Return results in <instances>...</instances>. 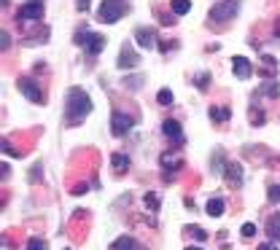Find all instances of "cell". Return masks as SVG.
Here are the masks:
<instances>
[{
    "label": "cell",
    "instance_id": "cell-37",
    "mask_svg": "<svg viewBox=\"0 0 280 250\" xmlns=\"http://www.w3.org/2000/svg\"><path fill=\"white\" fill-rule=\"evenodd\" d=\"M275 35L280 38V24H275Z\"/></svg>",
    "mask_w": 280,
    "mask_h": 250
},
{
    "label": "cell",
    "instance_id": "cell-22",
    "mask_svg": "<svg viewBox=\"0 0 280 250\" xmlns=\"http://www.w3.org/2000/svg\"><path fill=\"white\" fill-rule=\"evenodd\" d=\"M143 202H146L148 213H159V205H162V199H159V194H156V191H148V194L143 197Z\"/></svg>",
    "mask_w": 280,
    "mask_h": 250
},
{
    "label": "cell",
    "instance_id": "cell-38",
    "mask_svg": "<svg viewBox=\"0 0 280 250\" xmlns=\"http://www.w3.org/2000/svg\"><path fill=\"white\" fill-rule=\"evenodd\" d=\"M186 250H202V247H191V245H189V247H186Z\"/></svg>",
    "mask_w": 280,
    "mask_h": 250
},
{
    "label": "cell",
    "instance_id": "cell-27",
    "mask_svg": "<svg viewBox=\"0 0 280 250\" xmlns=\"http://www.w3.org/2000/svg\"><path fill=\"white\" fill-rule=\"evenodd\" d=\"M156 102L164 105V108H170V105H173V92L170 89H162L159 94H156Z\"/></svg>",
    "mask_w": 280,
    "mask_h": 250
},
{
    "label": "cell",
    "instance_id": "cell-4",
    "mask_svg": "<svg viewBox=\"0 0 280 250\" xmlns=\"http://www.w3.org/2000/svg\"><path fill=\"white\" fill-rule=\"evenodd\" d=\"M240 11V0H221L210 8V24H227L229 19H235V14Z\"/></svg>",
    "mask_w": 280,
    "mask_h": 250
},
{
    "label": "cell",
    "instance_id": "cell-36",
    "mask_svg": "<svg viewBox=\"0 0 280 250\" xmlns=\"http://www.w3.org/2000/svg\"><path fill=\"white\" fill-rule=\"evenodd\" d=\"M8 46H11V35L3 33V49H8Z\"/></svg>",
    "mask_w": 280,
    "mask_h": 250
},
{
    "label": "cell",
    "instance_id": "cell-18",
    "mask_svg": "<svg viewBox=\"0 0 280 250\" xmlns=\"http://www.w3.org/2000/svg\"><path fill=\"white\" fill-rule=\"evenodd\" d=\"M110 167H114L116 172L129 170V156L127 153H110Z\"/></svg>",
    "mask_w": 280,
    "mask_h": 250
},
{
    "label": "cell",
    "instance_id": "cell-25",
    "mask_svg": "<svg viewBox=\"0 0 280 250\" xmlns=\"http://www.w3.org/2000/svg\"><path fill=\"white\" fill-rule=\"evenodd\" d=\"M124 86H127L129 92H137L140 86H143V75H129V78L124 81Z\"/></svg>",
    "mask_w": 280,
    "mask_h": 250
},
{
    "label": "cell",
    "instance_id": "cell-24",
    "mask_svg": "<svg viewBox=\"0 0 280 250\" xmlns=\"http://www.w3.org/2000/svg\"><path fill=\"white\" fill-rule=\"evenodd\" d=\"M248 119H250V124H254V127H261V124L267 121V116H264V110H261V108H250V110H248Z\"/></svg>",
    "mask_w": 280,
    "mask_h": 250
},
{
    "label": "cell",
    "instance_id": "cell-28",
    "mask_svg": "<svg viewBox=\"0 0 280 250\" xmlns=\"http://www.w3.org/2000/svg\"><path fill=\"white\" fill-rule=\"evenodd\" d=\"M194 84H197V89H200V92H205V89L210 86V73H200L197 78H194Z\"/></svg>",
    "mask_w": 280,
    "mask_h": 250
},
{
    "label": "cell",
    "instance_id": "cell-34",
    "mask_svg": "<svg viewBox=\"0 0 280 250\" xmlns=\"http://www.w3.org/2000/svg\"><path fill=\"white\" fill-rule=\"evenodd\" d=\"M87 191H89V186H87V183H78L76 188H73V194H76V197H81V194H87Z\"/></svg>",
    "mask_w": 280,
    "mask_h": 250
},
{
    "label": "cell",
    "instance_id": "cell-21",
    "mask_svg": "<svg viewBox=\"0 0 280 250\" xmlns=\"http://www.w3.org/2000/svg\"><path fill=\"white\" fill-rule=\"evenodd\" d=\"M259 94H261V97H272V100H277V94H280V86H277V81H267V84H261Z\"/></svg>",
    "mask_w": 280,
    "mask_h": 250
},
{
    "label": "cell",
    "instance_id": "cell-32",
    "mask_svg": "<svg viewBox=\"0 0 280 250\" xmlns=\"http://www.w3.org/2000/svg\"><path fill=\"white\" fill-rule=\"evenodd\" d=\"M38 178H41V164H35L30 172V183H38Z\"/></svg>",
    "mask_w": 280,
    "mask_h": 250
},
{
    "label": "cell",
    "instance_id": "cell-16",
    "mask_svg": "<svg viewBox=\"0 0 280 250\" xmlns=\"http://www.w3.org/2000/svg\"><path fill=\"white\" fill-rule=\"evenodd\" d=\"M267 234L272 242H280V213H275L272 218L267 220Z\"/></svg>",
    "mask_w": 280,
    "mask_h": 250
},
{
    "label": "cell",
    "instance_id": "cell-20",
    "mask_svg": "<svg viewBox=\"0 0 280 250\" xmlns=\"http://www.w3.org/2000/svg\"><path fill=\"white\" fill-rule=\"evenodd\" d=\"M275 70H277V60H275V57H261V70H259V75L269 78Z\"/></svg>",
    "mask_w": 280,
    "mask_h": 250
},
{
    "label": "cell",
    "instance_id": "cell-29",
    "mask_svg": "<svg viewBox=\"0 0 280 250\" xmlns=\"http://www.w3.org/2000/svg\"><path fill=\"white\" fill-rule=\"evenodd\" d=\"M24 250H49V245L43 242V239H38V237H33L30 242H27V247Z\"/></svg>",
    "mask_w": 280,
    "mask_h": 250
},
{
    "label": "cell",
    "instance_id": "cell-6",
    "mask_svg": "<svg viewBox=\"0 0 280 250\" xmlns=\"http://www.w3.org/2000/svg\"><path fill=\"white\" fill-rule=\"evenodd\" d=\"M43 14H46L43 0H30V3L16 8V22H41Z\"/></svg>",
    "mask_w": 280,
    "mask_h": 250
},
{
    "label": "cell",
    "instance_id": "cell-5",
    "mask_svg": "<svg viewBox=\"0 0 280 250\" xmlns=\"http://www.w3.org/2000/svg\"><path fill=\"white\" fill-rule=\"evenodd\" d=\"M16 86H19V92H22L30 102H35V105H43V102H46V92L41 89L38 81L30 78V75H22V78L16 81Z\"/></svg>",
    "mask_w": 280,
    "mask_h": 250
},
{
    "label": "cell",
    "instance_id": "cell-12",
    "mask_svg": "<svg viewBox=\"0 0 280 250\" xmlns=\"http://www.w3.org/2000/svg\"><path fill=\"white\" fill-rule=\"evenodd\" d=\"M223 178H227L229 186H242V164L240 161H227V170H223Z\"/></svg>",
    "mask_w": 280,
    "mask_h": 250
},
{
    "label": "cell",
    "instance_id": "cell-3",
    "mask_svg": "<svg viewBox=\"0 0 280 250\" xmlns=\"http://www.w3.org/2000/svg\"><path fill=\"white\" fill-rule=\"evenodd\" d=\"M76 43L83 46V51L92 54V57H97L102 49H105V35H100V33H89V30H78L76 33Z\"/></svg>",
    "mask_w": 280,
    "mask_h": 250
},
{
    "label": "cell",
    "instance_id": "cell-8",
    "mask_svg": "<svg viewBox=\"0 0 280 250\" xmlns=\"http://www.w3.org/2000/svg\"><path fill=\"white\" fill-rule=\"evenodd\" d=\"M135 41H137L140 49H156V46H159V38H156L154 27H137V30H135Z\"/></svg>",
    "mask_w": 280,
    "mask_h": 250
},
{
    "label": "cell",
    "instance_id": "cell-15",
    "mask_svg": "<svg viewBox=\"0 0 280 250\" xmlns=\"http://www.w3.org/2000/svg\"><path fill=\"white\" fill-rule=\"evenodd\" d=\"M162 167L167 170V172H170V170H181L183 167V159L178 156V153H162Z\"/></svg>",
    "mask_w": 280,
    "mask_h": 250
},
{
    "label": "cell",
    "instance_id": "cell-35",
    "mask_svg": "<svg viewBox=\"0 0 280 250\" xmlns=\"http://www.w3.org/2000/svg\"><path fill=\"white\" fill-rule=\"evenodd\" d=\"M259 250H277L275 242H264V245H259Z\"/></svg>",
    "mask_w": 280,
    "mask_h": 250
},
{
    "label": "cell",
    "instance_id": "cell-17",
    "mask_svg": "<svg viewBox=\"0 0 280 250\" xmlns=\"http://www.w3.org/2000/svg\"><path fill=\"white\" fill-rule=\"evenodd\" d=\"M229 116H232V110L227 108V105H213V108H210V119L218 121V124L229 121Z\"/></svg>",
    "mask_w": 280,
    "mask_h": 250
},
{
    "label": "cell",
    "instance_id": "cell-7",
    "mask_svg": "<svg viewBox=\"0 0 280 250\" xmlns=\"http://www.w3.org/2000/svg\"><path fill=\"white\" fill-rule=\"evenodd\" d=\"M132 127H135L132 116H127V113H121V110H114V116H110V132H114L116 137H127V134L132 132Z\"/></svg>",
    "mask_w": 280,
    "mask_h": 250
},
{
    "label": "cell",
    "instance_id": "cell-9",
    "mask_svg": "<svg viewBox=\"0 0 280 250\" xmlns=\"http://www.w3.org/2000/svg\"><path fill=\"white\" fill-rule=\"evenodd\" d=\"M137 62H140V57H137V51L132 49L129 43H124L121 46V51H119V67L121 70H132V67H137Z\"/></svg>",
    "mask_w": 280,
    "mask_h": 250
},
{
    "label": "cell",
    "instance_id": "cell-11",
    "mask_svg": "<svg viewBox=\"0 0 280 250\" xmlns=\"http://www.w3.org/2000/svg\"><path fill=\"white\" fill-rule=\"evenodd\" d=\"M232 73H235L240 81H248L250 75H254V65H250L245 57H235V60H232Z\"/></svg>",
    "mask_w": 280,
    "mask_h": 250
},
{
    "label": "cell",
    "instance_id": "cell-26",
    "mask_svg": "<svg viewBox=\"0 0 280 250\" xmlns=\"http://www.w3.org/2000/svg\"><path fill=\"white\" fill-rule=\"evenodd\" d=\"M186 232H189L194 239H197V242H205V239H208V232H205L202 226H189V229H186Z\"/></svg>",
    "mask_w": 280,
    "mask_h": 250
},
{
    "label": "cell",
    "instance_id": "cell-10",
    "mask_svg": "<svg viewBox=\"0 0 280 250\" xmlns=\"http://www.w3.org/2000/svg\"><path fill=\"white\" fill-rule=\"evenodd\" d=\"M162 132H164L167 140L175 143V146H183V129H181V124L175 121V119H167V121L162 124Z\"/></svg>",
    "mask_w": 280,
    "mask_h": 250
},
{
    "label": "cell",
    "instance_id": "cell-1",
    "mask_svg": "<svg viewBox=\"0 0 280 250\" xmlns=\"http://www.w3.org/2000/svg\"><path fill=\"white\" fill-rule=\"evenodd\" d=\"M92 113V97L78 86L68 89V97H65V124L68 127H78Z\"/></svg>",
    "mask_w": 280,
    "mask_h": 250
},
{
    "label": "cell",
    "instance_id": "cell-31",
    "mask_svg": "<svg viewBox=\"0 0 280 250\" xmlns=\"http://www.w3.org/2000/svg\"><path fill=\"white\" fill-rule=\"evenodd\" d=\"M269 202H280V183L277 186H269Z\"/></svg>",
    "mask_w": 280,
    "mask_h": 250
},
{
    "label": "cell",
    "instance_id": "cell-2",
    "mask_svg": "<svg viewBox=\"0 0 280 250\" xmlns=\"http://www.w3.org/2000/svg\"><path fill=\"white\" fill-rule=\"evenodd\" d=\"M127 14V0H102L97 8V19L102 24H116Z\"/></svg>",
    "mask_w": 280,
    "mask_h": 250
},
{
    "label": "cell",
    "instance_id": "cell-33",
    "mask_svg": "<svg viewBox=\"0 0 280 250\" xmlns=\"http://www.w3.org/2000/svg\"><path fill=\"white\" fill-rule=\"evenodd\" d=\"M76 8H78L81 14H87L89 11V0H76Z\"/></svg>",
    "mask_w": 280,
    "mask_h": 250
},
{
    "label": "cell",
    "instance_id": "cell-23",
    "mask_svg": "<svg viewBox=\"0 0 280 250\" xmlns=\"http://www.w3.org/2000/svg\"><path fill=\"white\" fill-rule=\"evenodd\" d=\"M173 14L175 16H183V14H189L191 11V0H173Z\"/></svg>",
    "mask_w": 280,
    "mask_h": 250
},
{
    "label": "cell",
    "instance_id": "cell-13",
    "mask_svg": "<svg viewBox=\"0 0 280 250\" xmlns=\"http://www.w3.org/2000/svg\"><path fill=\"white\" fill-rule=\"evenodd\" d=\"M110 250H143V245H140V242H137L135 237L124 234V237L114 239V245H110Z\"/></svg>",
    "mask_w": 280,
    "mask_h": 250
},
{
    "label": "cell",
    "instance_id": "cell-19",
    "mask_svg": "<svg viewBox=\"0 0 280 250\" xmlns=\"http://www.w3.org/2000/svg\"><path fill=\"white\" fill-rule=\"evenodd\" d=\"M210 167H213V172H216V175H223V170H227V156H223V151H221V148L213 153Z\"/></svg>",
    "mask_w": 280,
    "mask_h": 250
},
{
    "label": "cell",
    "instance_id": "cell-14",
    "mask_svg": "<svg viewBox=\"0 0 280 250\" xmlns=\"http://www.w3.org/2000/svg\"><path fill=\"white\" fill-rule=\"evenodd\" d=\"M223 210H227L223 199H221V197H213V199L208 202V207H205V213H208L210 218H221V215H223Z\"/></svg>",
    "mask_w": 280,
    "mask_h": 250
},
{
    "label": "cell",
    "instance_id": "cell-30",
    "mask_svg": "<svg viewBox=\"0 0 280 250\" xmlns=\"http://www.w3.org/2000/svg\"><path fill=\"white\" fill-rule=\"evenodd\" d=\"M240 234L245 237V239H250L256 234V224H242V229H240Z\"/></svg>",
    "mask_w": 280,
    "mask_h": 250
}]
</instances>
